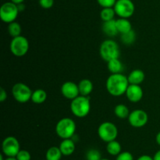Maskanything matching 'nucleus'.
I'll return each instance as SVG.
<instances>
[{"mask_svg":"<svg viewBox=\"0 0 160 160\" xmlns=\"http://www.w3.org/2000/svg\"><path fill=\"white\" fill-rule=\"evenodd\" d=\"M137 160H154L153 157L150 156L148 155H142L140 157H138Z\"/></svg>","mask_w":160,"mask_h":160,"instance_id":"obj_33","label":"nucleus"},{"mask_svg":"<svg viewBox=\"0 0 160 160\" xmlns=\"http://www.w3.org/2000/svg\"><path fill=\"white\" fill-rule=\"evenodd\" d=\"M156 143H157V144L160 146V131L157 133V134H156Z\"/></svg>","mask_w":160,"mask_h":160,"instance_id":"obj_37","label":"nucleus"},{"mask_svg":"<svg viewBox=\"0 0 160 160\" xmlns=\"http://www.w3.org/2000/svg\"><path fill=\"white\" fill-rule=\"evenodd\" d=\"M97 3L102 8H112L115 6L117 0H97Z\"/></svg>","mask_w":160,"mask_h":160,"instance_id":"obj_29","label":"nucleus"},{"mask_svg":"<svg viewBox=\"0 0 160 160\" xmlns=\"http://www.w3.org/2000/svg\"><path fill=\"white\" fill-rule=\"evenodd\" d=\"M116 160H134V156L130 152H121L117 155Z\"/></svg>","mask_w":160,"mask_h":160,"instance_id":"obj_30","label":"nucleus"},{"mask_svg":"<svg viewBox=\"0 0 160 160\" xmlns=\"http://www.w3.org/2000/svg\"><path fill=\"white\" fill-rule=\"evenodd\" d=\"M116 15V12L112 8H102L100 12V17L103 22L109 21V20H114V17Z\"/></svg>","mask_w":160,"mask_h":160,"instance_id":"obj_25","label":"nucleus"},{"mask_svg":"<svg viewBox=\"0 0 160 160\" xmlns=\"http://www.w3.org/2000/svg\"><path fill=\"white\" fill-rule=\"evenodd\" d=\"M62 156L59 147L52 146L47 150L45 153V160H60Z\"/></svg>","mask_w":160,"mask_h":160,"instance_id":"obj_20","label":"nucleus"},{"mask_svg":"<svg viewBox=\"0 0 160 160\" xmlns=\"http://www.w3.org/2000/svg\"><path fill=\"white\" fill-rule=\"evenodd\" d=\"M9 50L15 56L22 57L25 56L29 50V42L27 38L22 35L12 38L9 44Z\"/></svg>","mask_w":160,"mask_h":160,"instance_id":"obj_6","label":"nucleus"},{"mask_svg":"<svg viewBox=\"0 0 160 160\" xmlns=\"http://www.w3.org/2000/svg\"><path fill=\"white\" fill-rule=\"evenodd\" d=\"M101 160H110V159H108V158H102Z\"/></svg>","mask_w":160,"mask_h":160,"instance_id":"obj_39","label":"nucleus"},{"mask_svg":"<svg viewBox=\"0 0 160 160\" xmlns=\"http://www.w3.org/2000/svg\"><path fill=\"white\" fill-rule=\"evenodd\" d=\"M2 151L6 157H16L20 151V142L15 136H6L2 143Z\"/></svg>","mask_w":160,"mask_h":160,"instance_id":"obj_10","label":"nucleus"},{"mask_svg":"<svg viewBox=\"0 0 160 160\" xmlns=\"http://www.w3.org/2000/svg\"><path fill=\"white\" fill-rule=\"evenodd\" d=\"M7 98V93L6 91L3 89L2 87L0 88V101L3 102L6 100Z\"/></svg>","mask_w":160,"mask_h":160,"instance_id":"obj_32","label":"nucleus"},{"mask_svg":"<svg viewBox=\"0 0 160 160\" xmlns=\"http://www.w3.org/2000/svg\"><path fill=\"white\" fill-rule=\"evenodd\" d=\"M86 160H101V152L95 148L89 149L86 153Z\"/></svg>","mask_w":160,"mask_h":160,"instance_id":"obj_27","label":"nucleus"},{"mask_svg":"<svg viewBox=\"0 0 160 160\" xmlns=\"http://www.w3.org/2000/svg\"><path fill=\"white\" fill-rule=\"evenodd\" d=\"M122 147L121 144L117 140L110 141L106 144V151L110 155L117 156L121 152Z\"/></svg>","mask_w":160,"mask_h":160,"instance_id":"obj_21","label":"nucleus"},{"mask_svg":"<svg viewBox=\"0 0 160 160\" xmlns=\"http://www.w3.org/2000/svg\"><path fill=\"white\" fill-rule=\"evenodd\" d=\"M91 110V103L88 97L78 96L71 100L70 111L72 114L78 118H84L89 114Z\"/></svg>","mask_w":160,"mask_h":160,"instance_id":"obj_3","label":"nucleus"},{"mask_svg":"<svg viewBox=\"0 0 160 160\" xmlns=\"http://www.w3.org/2000/svg\"><path fill=\"white\" fill-rule=\"evenodd\" d=\"M21 26H20L18 22L13 21L12 23L9 24V25H8V32H9V35L12 38L21 35Z\"/></svg>","mask_w":160,"mask_h":160,"instance_id":"obj_24","label":"nucleus"},{"mask_svg":"<svg viewBox=\"0 0 160 160\" xmlns=\"http://www.w3.org/2000/svg\"><path fill=\"white\" fill-rule=\"evenodd\" d=\"M108 70L111 74L122 73L123 70V65L119 58L111 60L107 62Z\"/></svg>","mask_w":160,"mask_h":160,"instance_id":"obj_19","label":"nucleus"},{"mask_svg":"<svg viewBox=\"0 0 160 160\" xmlns=\"http://www.w3.org/2000/svg\"><path fill=\"white\" fill-rule=\"evenodd\" d=\"M113 9L119 17L128 19L134 14L135 6L131 0H117Z\"/></svg>","mask_w":160,"mask_h":160,"instance_id":"obj_9","label":"nucleus"},{"mask_svg":"<svg viewBox=\"0 0 160 160\" xmlns=\"http://www.w3.org/2000/svg\"><path fill=\"white\" fill-rule=\"evenodd\" d=\"M20 13L17 5L12 2H6L0 8V18L4 23L10 24L15 21Z\"/></svg>","mask_w":160,"mask_h":160,"instance_id":"obj_8","label":"nucleus"},{"mask_svg":"<svg viewBox=\"0 0 160 160\" xmlns=\"http://www.w3.org/2000/svg\"><path fill=\"white\" fill-rule=\"evenodd\" d=\"M16 158H17V160H31V155L28 151L20 149V151L18 152Z\"/></svg>","mask_w":160,"mask_h":160,"instance_id":"obj_28","label":"nucleus"},{"mask_svg":"<svg viewBox=\"0 0 160 160\" xmlns=\"http://www.w3.org/2000/svg\"><path fill=\"white\" fill-rule=\"evenodd\" d=\"M61 93L68 100H73L80 96L78 84L71 81L65 82L61 86Z\"/></svg>","mask_w":160,"mask_h":160,"instance_id":"obj_12","label":"nucleus"},{"mask_svg":"<svg viewBox=\"0 0 160 160\" xmlns=\"http://www.w3.org/2000/svg\"><path fill=\"white\" fill-rule=\"evenodd\" d=\"M39 5L43 9H50L54 5V0H39Z\"/></svg>","mask_w":160,"mask_h":160,"instance_id":"obj_31","label":"nucleus"},{"mask_svg":"<svg viewBox=\"0 0 160 160\" xmlns=\"http://www.w3.org/2000/svg\"><path fill=\"white\" fill-rule=\"evenodd\" d=\"M98 135L102 141L109 143L117 139L118 136V129L113 122H104L98 126Z\"/></svg>","mask_w":160,"mask_h":160,"instance_id":"obj_5","label":"nucleus"},{"mask_svg":"<svg viewBox=\"0 0 160 160\" xmlns=\"http://www.w3.org/2000/svg\"><path fill=\"white\" fill-rule=\"evenodd\" d=\"M129 85L128 76L122 73L111 74L106 83L108 93L113 97H120L126 93Z\"/></svg>","mask_w":160,"mask_h":160,"instance_id":"obj_1","label":"nucleus"},{"mask_svg":"<svg viewBox=\"0 0 160 160\" xmlns=\"http://www.w3.org/2000/svg\"><path fill=\"white\" fill-rule=\"evenodd\" d=\"M145 72L141 69H134L128 75V78L130 84L140 85L145 80Z\"/></svg>","mask_w":160,"mask_h":160,"instance_id":"obj_15","label":"nucleus"},{"mask_svg":"<svg viewBox=\"0 0 160 160\" xmlns=\"http://www.w3.org/2000/svg\"><path fill=\"white\" fill-rule=\"evenodd\" d=\"M99 53L102 60L108 62L111 60L120 57V46L116 41L112 39H106L100 45Z\"/></svg>","mask_w":160,"mask_h":160,"instance_id":"obj_2","label":"nucleus"},{"mask_svg":"<svg viewBox=\"0 0 160 160\" xmlns=\"http://www.w3.org/2000/svg\"><path fill=\"white\" fill-rule=\"evenodd\" d=\"M17 7H18V9L20 12H22V11H23L25 9V6L23 3H21V4H19L17 5Z\"/></svg>","mask_w":160,"mask_h":160,"instance_id":"obj_35","label":"nucleus"},{"mask_svg":"<svg viewBox=\"0 0 160 160\" xmlns=\"http://www.w3.org/2000/svg\"><path fill=\"white\" fill-rule=\"evenodd\" d=\"M47 99V93L42 89H38L33 91L32 96H31V100L33 103L40 104L44 103Z\"/></svg>","mask_w":160,"mask_h":160,"instance_id":"obj_22","label":"nucleus"},{"mask_svg":"<svg viewBox=\"0 0 160 160\" xmlns=\"http://www.w3.org/2000/svg\"><path fill=\"white\" fill-rule=\"evenodd\" d=\"M121 42L125 45H130L134 43L136 40V33L134 30H131L128 32L122 34L120 36Z\"/></svg>","mask_w":160,"mask_h":160,"instance_id":"obj_26","label":"nucleus"},{"mask_svg":"<svg viewBox=\"0 0 160 160\" xmlns=\"http://www.w3.org/2000/svg\"><path fill=\"white\" fill-rule=\"evenodd\" d=\"M77 125L70 118H62L56 125V133L61 139H69L75 135Z\"/></svg>","mask_w":160,"mask_h":160,"instance_id":"obj_4","label":"nucleus"},{"mask_svg":"<svg viewBox=\"0 0 160 160\" xmlns=\"http://www.w3.org/2000/svg\"><path fill=\"white\" fill-rule=\"evenodd\" d=\"M33 91L31 88L23 83H17L12 88V94L13 98L19 103H27L31 100Z\"/></svg>","mask_w":160,"mask_h":160,"instance_id":"obj_7","label":"nucleus"},{"mask_svg":"<svg viewBox=\"0 0 160 160\" xmlns=\"http://www.w3.org/2000/svg\"><path fill=\"white\" fill-rule=\"evenodd\" d=\"M114 113L117 118L120 119H128L130 115L129 108L123 104H119L114 108Z\"/></svg>","mask_w":160,"mask_h":160,"instance_id":"obj_23","label":"nucleus"},{"mask_svg":"<svg viewBox=\"0 0 160 160\" xmlns=\"http://www.w3.org/2000/svg\"><path fill=\"white\" fill-rule=\"evenodd\" d=\"M25 0H10V2L13 3L14 4L16 5H19V4H21V3H23Z\"/></svg>","mask_w":160,"mask_h":160,"instance_id":"obj_36","label":"nucleus"},{"mask_svg":"<svg viewBox=\"0 0 160 160\" xmlns=\"http://www.w3.org/2000/svg\"><path fill=\"white\" fill-rule=\"evenodd\" d=\"M4 160H17L16 157H6Z\"/></svg>","mask_w":160,"mask_h":160,"instance_id":"obj_38","label":"nucleus"},{"mask_svg":"<svg viewBox=\"0 0 160 160\" xmlns=\"http://www.w3.org/2000/svg\"><path fill=\"white\" fill-rule=\"evenodd\" d=\"M153 159L154 160H160V150L157 151L156 152V154L153 156Z\"/></svg>","mask_w":160,"mask_h":160,"instance_id":"obj_34","label":"nucleus"},{"mask_svg":"<svg viewBox=\"0 0 160 160\" xmlns=\"http://www.w3.org/2000/svg\"><path fill=\"white\" fill-rule=\"evenodd\" d=\"M128 122L134 128H141L145 126L148 120V115L145 111L142 109H135L130 113L128 118Z\"/></svg>","mask_w":160,"mask_h":160,"instance_id":"obj_11","label":"nucleus"},{"mask_svg":"<svg viewBox=\"0 0 160 160\" xmlns=\"http://www.w3.org/2000/svg\"><path fill=\"white\" fill-rule=\"evenodd\" d=\"M116 24H117L118 32L120 35L124 34L132 30V25L131 21L126 18H118L116 20Z\"/></svg>","mask_w":160,"mask_h":160,"instance_id":"obj_18","label":"nucleus"},{"mask_svg":"<svg viewBox=\"0 0 160 160\" xmlns=\"http://www.w3.org/2000/svg\"><path fill=\"white\" fill-rule=\"evenodd\" d=\"M78 88H79L80 95L88 97L93 90L94 86L90 79L84 78V79L81 80L80 83H78Z\"/></svg>","mask_w":160,"mask_h":160,"instance_id":"obj_17","label":"nucleus"},{"mask_svg":"<svg viewBox=\"0 0 160 160\" xmlns=\"http://www.w3.org/2000/svg\"><path fill=\"white\" fill-rule=\"evenodd\" d=\"M102 29L103 33L109 37H114L119 33L117 28V24H116L115 19L109 20V21L103 22Z\"/></svg>","mask_w":160,"mask_h":160,"instance_id":"obj_16","label":"nucleus"},{"mask_svg":"<svg viewBox=\"0 0 160 160\" xmlns=\"http://www.w3.org/2000/svg\"><path fill=\"white\" fill-rule=\"evenodd\" d=\"M125 94L127 96V98L130 101L133 102V103H137L142 99L144 92L140 85L130 84Z\"/></svg>","mask_w":160,"mask_h":160,"instance_id":"obj_13","label":"nucleus"},{"mask_svg":"<svg viewBox=\"0 0 160 160\" xmlns=\"http://www.w3.org/2000/svg\"><path fill=\"white\" fill-rule=\"evenodd\" d=\"M59 147L60 149L61 152H62V155H64V156H70L75 152L76 144H75V141L72 138L63 139L61 141Z\"/></svg>","mask_w":160,"mask_h":160,"instance_id":"obj_14","label":"nucleus"}]
</instances>
